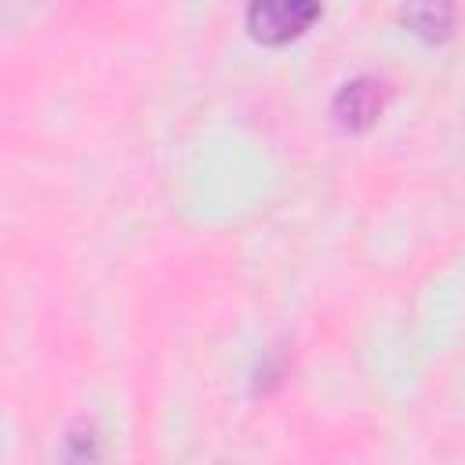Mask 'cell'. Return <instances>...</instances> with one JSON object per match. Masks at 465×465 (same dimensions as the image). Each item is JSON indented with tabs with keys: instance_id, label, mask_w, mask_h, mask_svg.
<instances>
[{
	"instance_id": "6da1fadb",
	"label": "cell",
	"mask_w": 465,
	"mask_h": 465,
	"mask_svg": "<svg viewBox=\"0 0 465 465\" xmlns=\"http://www.w3.org/2000/svg\"><path fill=\"white\" fill-rule=\"evenodd\" d=\"M320 18V0H251L247 29L262 44H287Z\"/></svg>"
},
{
	"instance_id": "7a4b0ae2",
	"label": "cell",
	"mask_w": 465,
	"mask_h": 465,
	"mask_svg": "<svg viewBox=\"0 0 465 465\" xmlns=\"http://www.w3.org/2000/svg\"><path fill=\"white\" fill-rule=\"evenodd\" d=\"M385 109V84L374 76H356L334 94V120L345 131L371 127Z\"/></svg>"
},
{
	"instance_id": "3957f363",
	"label": "cell",
	"mask_w": 465,
	"mask_h": 465,
	"mask_svg": "<svg viewBox=\"0 0 465 465\" xmlns=\"http://www.w3.org/2000/svg\"><path fill=\"white\" fill-rule=\"evenodd\" d=\"M403 22L421 40H443L454 29V4L450 0H414L403 11Z\"/></svg>"
}]
</instances>
